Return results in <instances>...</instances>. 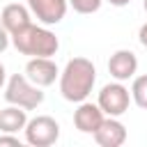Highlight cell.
I'll return each mask as SVG.
<instances>
[{"instance_id":"6da1fadb","label":"cell","mask_w":147,"mask_h":147,"mask_svg":"<svg viewBox=\"0 0 147 147\" xmlns=\"http://www.w3.org/2000/svg\"><path fill=\"white\" fill-rule=\"evenodd\" d=\"M94 83H96V69L92 60L71 57L60 74V94L71 103H80L92 94Z\"/></svg>"},{"instance_id":"7a4b0ae2","label":"cell","mask_w":147,"mask_h":147,"mask_svg":"<svg viewBox=\"0 0 147 147\" xmlns=\"http://www.w3.org/2000/svg\"><path fill=\"white\" fill-rule=\"evenodd\" d=\"M11 44L21 55L30 57H53L60 48V39L46 25H25L23 30L11 34Z\"/></svg>"},{"instance_id":"3957f363","label":"cell","mask_w":147,"mask_h":147,"mask_svg":"<svg viewBox=\"0 0 147 147\" xmlns=\"http://www.w3.org/2000/svg\"><path fill=\"white\" fill-rule=\"evenodd\" d=\"M5 99H7V103L21 106L25 110H34L44 103V92L25 74H14V76H9V80L5 85Z\"/></svg>"},{"instance_id":"277c9868","label":"cell","mask_w":147,"mask_h":147,"mask_svg":"<svg viewBox=\"0 0 147 147\" xmlns=\"http://www.w3.org/2000/svg\"><path fill=\"white\" fill-rule=\"evenodd\" d=\"M25 142L32 147H51L60 138V124L51 115H37L25 124Z\"/></svg>"},{"instance_id":"5b68a950","label":"cell","mask_w":147,"mask_h":147,"mask_svg":"<svg viewBox=\"0 0 147 147\" xmlns=\"http://www.w3.org/2000/svg\"><path fill=\"white\" fill-rule=\"evenodd\" d=\"M131 101H133V99H131V92H129L119 80L103 85L101 92H99V99H96L99 108H101L103 115H108V117H119V115H124V113L129 110V103H131Z\"/></svg>"},{"instance_id":"8992f818","label":"cell","mask_w":147,"mask_h":147,"mask_svg":"<svg viewBox=\"0 0 147 147\" xmlns=\"http://www.w3.org/2000/svg\"><path fill=\"white\" fill-rule=\"evenodd\" d=\"M32 16L44 25H57L69 9V0H28Z\"/></svg>"},{"instance_id":"52a82bcc","label":"cell","mask_w":147,"mask_h":147,"mask_svg":"<svg viewBox=\"0 0 147 147\" xmlns=\"http://www.w3.org/2000/svg\"><path fill=\"white\" fill-rule=\"evenodd\" d=\"M25 76L34 85L48 87L55 83V78H60V69L51 57H30L25 64Z\"/></svg>"},{"instance_id":"ba28073f","label":"cell","mask_w":147,"mask_h":147,"mask_svg":"<svg viewBox=\"0 0 147 147\" xmlns=\"http://www.w3.org/2000/svg\"><path fill=\"white\" fill-rule=\"evenodd\" d=\"M103 119H106V115L99 108V103H90V101H80L74 113V126L80 133H90V136H94V131L101 126Z\"/></svg>"},{"instance_id":"9c48e42d","label":"cell","mask_w":147,"mask_h":147,"mask_svg":"<svg viewBox=\"0 0 147 147\" xmlns=\"http://www.w3.org/2000/svg\"><path fill=\"white\" fill-rule=\"evenodd\" d=\"M108 71H110V76H113L115 80H119V83L133 78L136 71H138V57H136V53H133V51H126V48L115 51V53L110 55V60H108Z\"/></svg>"},{"instance_id":"30bf717a","label":"cell","mask_w":147,"mask_h":147,"mask_svg":"<svg viewBox=\"0 0 147 147\" xmlns=\"http://www.w3.org/2000/svg\"><path fill=\"white\" fill-rule=\"evenodd\" d=\"M94 140L101 147H119L126 142V126L117 117H108L101 122V126L94 131Z\"/></svg>"},{"instance_id":"8fae6325","label":"cell","mask_w":147,"mask_h":147,"mask_svg":"<svg viewBox=\"0 0 147 147\" xmlns=\"http://www.w3.org/2000/svg\"><path fill=\"white\" fill-rule=\"evenodd\" d=\"M30 7H25V5H18V2H9V5H5V9H2V14H0V23L5 25V30L9 32V37L14 34V32H18V30H23L25 25H30L32 21H30Z\"/></svg>"},{"instance_id":"7c38bea8","label":"cell","mask_w":147,"mask_h":147,"mask_svg":"<svg viewBox=\"0 0 147 147\" xmlns=\"http://www.w3.org/2000/svg\"><path fill=\"white\" fill-rule=\"evenodd\" d=\"M28 124V110L21 106L9 103L7 108H0V133H18Z\"/></svg>"},{"instance_id":"4fadbf2b","label":"cell","mask_w":147,"mask_h":147,"mask_svg":"<svg viewBox=\"0 0 147 147\" xmlns=\"http://www.w3.org/2000/svg\"><path fill=\"white\" fill-rule=\"evenodd\" d=\"M131 99L138 108L147 110V74L142 76H133V85H131Z\"/></svg>"},{"instance_id":"5bb4252c","label":"cell","mask_w":147,"mask_h":147,"mask_svg":"<svg viewBox=\"0 0 147 147\" xmlns=\"http://www.w3.org/2000/svg\"><path fill=\"white\" fill-rule=\"evenodd\" d=\"M101 2H103V0H69V5H71L74 11H78V14H94V11H99Z\"/></svg>"},{"instance_id":"9a60e30c","label":"cell","mask_w":147,"mask_h":147,"mask_svg":"<svg viewBox=\"0 0 147 147\" xmlns=\"http://www.w3.org/2000/svg\"><path fill=\"white\" fill-rule=\"evenodd\" d=\"M23 142L14 133H0V147H21Z\"/></svg>"},{"instance_id":"2e32d148","label":"cell","mask_w":147,"mask_h":147,"mask_svg":"<svg viewBox=\"0 0 147 147\" xmlns=\"http://www.w3.org/2000/svg\"><path fill=\"white\" fill-rule=\"evenodd\" d=\"M9 41H11V37H9V32L5 30V25L0 23V53H5V51H7Z\"/></svg>"},{"instance_id":"e0dca14e","label":"cell","mask_w":147,"mask_h":147,"mask_svg":"<svg viewBox=\"0 0 147 147\" xmlns=\"http://www.w3.org/2000/svg\"><path fill=\"white\" fill-rule=\"evenodd\" d=\"M138 41L147 48V23H142V25H140V30H138Z\"/></svg>"},{"instance_id":"ac0fdd59","label":"cell","mask_w":147,"mask_h":147,"mask_svg":"<svg viewBox=\"0 0 147 147\" xmlns=\"http://www.w3.org/2000/svg\"><path fill=\"white\" fill-rule=\"evenodd\" d=\"M5 80H7V71H5V64L0 62V87H5Z\"/></svg>"},{"instance_id":"d6986e66","label":"cell","mask_w":147,"mask_h":147,"mask_svg":"<svg viewBox=\"0 0 147 147\" xmlns=\"http://www.w3.org/2000/svg\"><path fill=\"white\" fill-rule=\"evenodd\" d=\"M108 2H110L113 7H126V5L131 2V0H108Z\"/></svg>"},{"instance_id":"ffe728a7","label":"cell","mask_w":147,"mask_h":147,"mask_svg":"<svg viewBox=\"0 0 147 147\" xmlns=\"http://www.w3.org/2000/svg\"><path fill=\"white\" fill-rule=\"evenodd\" d=\"M142 7H145V11H147V0H145V2H142Z\"/></svg>"}]
</instances>
